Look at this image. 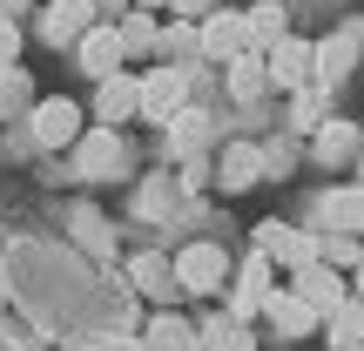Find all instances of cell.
I'll list each match as a JSON object with an SVG mask.
<instances>
[{
    "mask_svg": "<svg viewBox=\"0 0 364 351\" xmlns=\"http://www.w3.org/2000/svg\"><path fill=\"white\" fill-rule=\"evenodd\" d=\"M156 34H162V27H156V14H149V7H129V14L115 21L122 54H156Z\"/></svg>",
    "mask_w": 364,
    "mask_h": 351,
    "instance_id": "cell-22",
    "label": "cell"
},
{
    "mask_svg": "<svg viewBox=\"0 0 364 351\" xmlns=\"http://www.w3.org/2000/svg\"><path fill=\"white\" fill-rule=\"evenodd\" d=\"M351 169H358V176H351V182H358V189H364V149H358V162H351Z\"/></svg>",
    "mask_w": 364,
    "mask_h": 351,
    "instance_id": "cell-35",
    "label": "cell"
},
{
    "mask_svg": "<svg viewBox=\"0 0 364 351\" xmlns=\"http://www.w3.org/2000/svg\"><path fill=\"white\" fill-rule=\"evenodd\" d=\"M263 325H270V331H277V338H311V331H317V325H324V318H317V311H311V304H297V298H290V290H284V284H277V290H270V298H263Z\"/></svg>",
    "mask_w": 364,
    "mask_h": 351,
    "instance_id": "cell-14",
    "label": "cell"
},
{
    "mask_svg": "<svg viewBox=\"0 0 364 351\" xmlns=\"http://www.w3.org/2000/svg\"><path fill=\"white\" fill-rule=\"evenodd\" d=\"M290 95H297V102H290V135H317V122H324V102H331V95L317 88V81H311V88H290Z\"/></svg>",
    "mask_w": 364,
    "mask_h": 351,
    "instance_id": "cell-26",
    "label": "cell"
},
{
    "mask_svg": "<svg viewBox=\"0 0 364 351\" xmlns=\"http://www.w3.org/2000/svg\"><path fill=\"white\" fill-rule=\"evenodd\" d=\"M257 250L284 271H304L317 263V230H290V223H257Z\"/></svg>",
    "mask_w": 364,
    "mask_h": 351,
    "instance_id": "cell-8",
    "label": "cell"
},
{
    "mask_svg": "<svg viewBox=\"0 0 364 351\" xmlns=\"http://www.w3.org/2000/svg\"><path fill=\"white\" fill-rule=\"evenodd\" d=\"M358 81H364V61H358Z\"/></svg>",
    "mask_w": 364,
    "mask_h": 351,
    "instance_id": "cell-37",
    "label": "cell"
},
{
    "mask_svg": "<svg viewBox=\"0 0 364 351\" xmlns=\"http://www.w3.org/2000/svg\"><path fill=\"white\" fill-rule=\"evenodd\" d=\"M129 7H149V14H156V7H169V0H129Z\"/></svg>",
    "mask_w": 364,
    "mask_h": 351,
    "instance_id": "cell-36",
    "label": "cell"
},
{
    "mask_svg": "<svg viewBox=\"0 0 364 351\" xmlns=\"http://www.w3.org/2000/svg\"><path fill=\"white\" fill-rule=\"evenodd\" d=\"M324 325H331V351H358V345H364V304L344 298L338 311L324 318Z\"/></svg>",
    "mask_w": 364,
    "mask_h": 351,
    "instance_id": "cell-24",
    "label": "cell"
},
{
    "mask_svg": "<svg viewBox=\"0 0 364 351\" xmlns=\"http://www.w3.org/2000/svg\"><path fill=\"white\" fill-rule=\"evenodd\" d=\"M317 263H331V271H358V263H364V236L317 230Z\"/></svg>",
    "mask_w": 364,
    "mask_h": 351,
    "instance_id": "cell-25",
    "label": "cell"
},
{
    "mask_svg": "<svg viewBox=\"0 0 364 351\" xmlns=\"http://www.w3.org/2000/svg\"><path fill=\"white\" fill-rule=\"evenodd\" d=\"M317 216H324V230H338V236H364V189H358V182L324 189V196H317Z\"/></svg>",
    "mask_w": 364,
    "mask_h": 351,
    "instance_id": "cell-15",
    "label": "cell"
},
{
    "mask_svg": "<svg viewBox=\"0 0 364 351\" xmlns=\"http://www.w3.org/2000/svg\"><path fill=\"white\" fill-rule=\"evenodd\" d=\"M351 298L364 304V263H358V271H351Z\"/></svg>",
    "mask_w": 364,
    "mask_h": 351,
    "instance_id": "cell-34",
    "label": "cell"
},
{
    "mask_svg": "<svg viewBox=\"0 0 364 351\" xmlns=\"http://www.w3.org/2000/svg\"><path fill=\"white\" fill-rule=\"evenodd\" d=\"M358 61H364V21H344L338 34H324V41H311V81L317 88H338V81H351L358 75Z\"/></svg>",
    "mask_w": 364,
    "mask_h": 351,
    "instance_id": "cell-2",
    "label": "cell"
},
{
    "mask_svg": "<svg viewBox=\"0 0 364 351\" xmlns=\"http://www.w3.org/2000/svg\"><path fill=\"white\" fill-rule=\"evenodd\" d=\"M142 115V95H135V75H102L95 81V122H102V129H122V122H135Z\"/></svg>",
    "mask_w": 364,
    "mask_h": 351,
    "instance_id": "cell-11",
    "label": "cell"
},
{
    "mask_svg": "<svg viewBox=\"0 0 364 351\" xmlns=\"http://www.w3.org/2000/svg\"><path fill=\"white\" fill-rule=\"evenodd\" d=\"M358 129H364V122H358Z\"/></svg>",
    "mask_w": 364,
    "mask_h": 351,
    "instance_id": "cell-38",
    "label": "cell"
},
{
    "mask_svg": "<svg viewBox=\"0 0 364 351\" xmlns=\"http://www.w3.org/2000/svg\"><path fill=\"white\" fill-rule=\"evenodd\" d=\"M95 14H102V21H122V14H129V0H95Z\"/></svg>",
    "mask_w": 364,
    "mask_h": 351,
    "instance_id": "cell-33",
    "label": "cell"
},
{
    "mask_svg": "<svg viewBox=\"0 0 364 351\" xmlns=\"http://www.w3.org/2000/svg\"><path fill=\"white\" fill-rule=\"evenodd\" d=\"M358 149H364V129H358V122H338V115H324L317 135H311V156L324 162V169H351Z\"/></svg>",
    "mask_w": 364,
    "mask_h": 351,
    "instance_id": "cell-12",
    "label": "cell"
},
{
    "mask_svg": "<svg viewBox=\"0 0 364 351\" xmlns=\"http://www.w3.org/2000/svg\"><path fill=\"white\" fill-rule=\"evenodd\" d=\"M263 68H270V88H311V41L284 34L263 48Z\"/></svg>",
    "mask_w": 364,
    "mask_h": 351,
    "instance_id": "cell-9",
    "label": "cell"
},
{
    "mask_svg": "<svg viewBox=\"0 0 364 351\" xmlns=\"http://www.w3.org/2000/svg\"><path fill=\"white\" fill-rule=\"evenodd\" d=\"M223 68H230V95H236V102H263V95H270V68H263L257 48H243L236 61H223Z\"/></svg>",
    "mask_w": 364,
    "mask_h": 351,
    "instance_id": "cell-18",
    "label": "cell"
},
{
    "mask_svg": "<svg viewBox=\"0 0 364 351\" xmlns=\"http://www.w3.org/2000/svg\"><path fill=\"white\" fill-rule=\"evenodd\" d=\"M196 34H203V61H236V54L250 48V27H243V14H230V7H216L209 21H196Z\"/></svg>",
    "mask_w": 364,
    "mask_h": 351,
    "instance_id": "cell-10",
    "label": "cell"
},
{
    "mask_svg": "<svg viewBox=\"0 0 364 351\" xmlns=\"http://www.w3.org/2000/svg\"><path fill=\"white\" fill-rule=\"evenodd\" d=\"M135 290H142V298H156V304L182 298V290H176V263L156 257V250H149V257H135Z\"/></svg>",
    "mask_w": 364,
    "mask_h": 351,
    "instance_id": "cell-21",
    "label": "cell"
},
{
    "mask_svg": "<svg viewBox=\"0 0 364 351\" xmlns=\"http://www.w3.org/2000/svg\"><path fill=\"white\" fill-rule=\"evenodd\" d=\"M156 61H176V68H196V61H203V34H196V21H162Z\"/></svg>",
    "mask_w": 364,
    "mask_h": 351,
    "instance_id": "cell-17",
    "label": "cell"
},
{
    "mask_svg": "<svg viewBox=\"0 0 364 351\" xmlns=\"http://www.w3.org/2000/svg\"><path fill=\"white\" fill-rule=\"evenodd\" d=\"M196 338H203V351H257V345H250V331L236 325V318H209Z\"/></svg>",
    "mask_w": 364,
    "mask_h": 351,
    "instance_id": "cell-27",
    "label": "cell"
},
{
    "mask_svg": "<svg viewBox=\"0 0 364 351\" xmlns=\"http://www.w3.org/2000/svg\"><path fill=\"white\" fill-rule=\"evenodd\" d=\"M27 135H34L41 149H75V135H81V108L68 102V95L34 102V108H27Z\"/></svg>",
    "mask_w": 364,
    "mask_h": 351,
    "instance_id": "cell-7",
    "label": "cell"
},
{
    "mask_svg": "<svg viewBox=\"0 0 364 351\" xmlns=\"http://www.w3.org/2000/svg\"><path fill=\"white\" fill-rule=\"evenodd\" d=\"M75 54H81V68H88L95 81H102V75H115V68L129 61V54H122V41H115V21H95L88 34L75 41Z\"/></svg>",
    "mask_w": 364,
    "mask_h": 351,
    "instance_id": "cell-16",
    "label": "cell"
},
{
    "mask_svg": "<svg viewBox=\"0 0 364 351\" xmlns=\"http://www.w3.org/2000/svg\"><path fill=\"white\" fill-rule=\"evenodd\" d=\"M263 182V149L257 142H230L216 156V189L223 196H243V189H257Z\"/></svg>",
    "mask_w": 364,
    "mask_h": 351,
    "instance_id": "cell-13",
    "label": "cell"
},
{
    "mask_svg": "<svg viewBox=\"0 0 364 351\" xmlns=\"http://www.w3.org/2000/svg\"><path fill=\"white\" fill-rule=\"evenodd\" d=\"M14 54H21V21H0V68H14Z\"/></svg>",
    "mask_w": 364,
    "mask_h": 351,
    "instance_id": "cell-30",
    "label": "cell"
},
{
    "mask_svg": "<svg viewBox=\"0 0 364 351\" xmlns=\"http://www.w3.org/2000/svg\"><path fill=\"white\" fill-rule=\"evenodd\" d=\"M95 21H102V14H95V0H48V7H41V21H34V34L48 41V48H75Z\"/></svg>",
    "mask_w": 364,
    "mask_h": 351,
    "instance_id": "cell-6",
    "label": "cell"
},
{
    "mask_svg": "<svg viewBox=\"0 0 364 351\" xmlns=\"http://www.w3.org/2000/svg\"><path fill=\"white\" fill-rule=\"evenodd\" d=\"M122 169H129V142H122V129H102V122H95L88 135H75V176L108 182V176H122Z\"/></svg>",
    "mask_w": 364,
    "mask_h": 351,
    "instance_id": "cell-3",
    "label": "cell"
},
{
    "mask_svg": "<svg viewBox=\"0 0 364 351\" xmlns=\"http://www.w3.org/2000/svg\"><path fill=\"white\" fill-rule=\"evenodd\" d=\"M284 290H290L297 304H311L317 318H331L344 298H351V277L331 271V263H304V271H290V284H284Z\"/></svg>",
    "mask_w": 364,
    "mask_h": 351,
    "instance_id": "cell-4",
    "label": "cell"
},
{
    "mask_svg": "<svg viewBox=\"0 0 364 351\" xmlns=\"http://www.w3.org/2000/svg\"><path fill=\"white\" fill-rule=\"evenodd\" d=\"M21 14H34V0H0V21H21Z\"/></svg>",
    "mask_w": 364,
    "mask_h": 351,
    "instance_id": "cell-32",
    "label": "cell"
},
{
    "mask_svg": "<svg viewBox=\"0 0 364 351\" xmlns=\"http://www.w3.org/2000/svg\"><path fill=\"white\" fill-rule=\"evenodd\" d=\"M7 108H34V81L21 75V68H0V115Z\"/></svg>",
    "mask_w": 364,
    "mask_h": 351,
    "instance_id": "cell-28",
    "label": "cell"
},
{
    "mask_svg": "<svg viewBox=\"0 0 364 351\" xmlns=\"http://www.w3.org/2000/svg\"><path fill=\"white\" fill-rule=\"evenodd\" d=\"M135 95H142V115L149 122H169L182 102H189V68H176V61H156L142 81H135Z\"/></svg>",
    "mask_w": 364,
    "mask_h": 351,
    "instance_id": "cell-5",
    "label": "cell"
},
{
    "mask_svg": "<svg viewBox=\"0 0 364 351\" xmlns=\"http://www.w3.org/2000/svg\"><path fill=\"white\" fill-rule=\"evenodd\" d=\"M263 149V176H277V169H290V162H297V149L284 142V135H277V142H257Z\"/></svg>",
    "mask_w": 364,
    "mask_h": 351,
    "instance_id": "cell-29",
    "label": "cell"
},
{
    "mask_svg": "<svg viewBox=\"0 0 364 351\" xmlns=\"http://www.w3.org/2000/svg\"><path fill=\"white\" fill-rule=\"evenodd\" d=\"M169 263H176V290H189V298H223V290H230V271H236L230 250L209 243V236L189 243V250H176Z\"/></svg>",
    "mask_w": 364,
    "mask_h": 351,
    "instance_id": "cell-1",
    "label": "cell"
},
{
    "mask_svg": "<svg viewBox=\"0 0 364 351\" xmlns=\"http://www.w3.org/2000/svg\"><path fill=\"white\" fill-rule=\"evenodd\" d=\"M142 351H203V338H196V325H182L176 311H156L142 331Z\"/></svg>",
    "mask_w": 364,
    "mask_h": 351,
    "instance_id": "cell-20",
    "label": "cell"
},
{
    "mask_svg": "<svg viewBox=\"0 0 364 351\" xmlns=\"http://www.w3.org/2000/svg\"><path fill=\"white\" fill-rule=\"evenodd\" d=\"M243 27H250V48H270V41H284L290 34V0H257V7L243 14Z\"/></svg>",
    "mask_w": 364,
    "mask_h": 351,
    "instance_id": "cell-19",
    "label": "cell"
},
{
    "mask_svg": "<svg viewBox=\"0 0 364 351\" xmlns=\"http://www.w3.org/2000/svg\"><path fill=\"white\" fill-rule=\"evenodd\" d=\"M203 142H209V115H203V108H189V102H182L176 115H169V149H176V156H196Z\"/></svg>",
    "mask_w": 364,
    "mask_h": 351,
    "instance_id": "cell-23",
    "label": "cell"
},
{
    "mask_svg": "<svg viewBox=\"0 0 364 351\" xmlns=\"http://www.w3.org/2000/svg\"><path fill=\"white\" fill-rule=\"evenodd\" d=\"M169 14H176V21H209L216 0H169Z\"/></svg>",
    "mask_w": 364,
    "mask_h": 351,
    "instance_id": "cell-31",
    "label": "cell"
}]
</instances>
